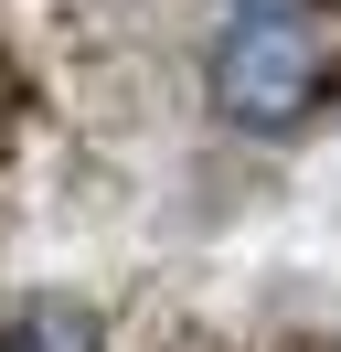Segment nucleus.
<instances>
[{
	"label": "nucleus",
	"mask_w": 341,
	"mask_h": 352,
	"mask_svg": "<svg viewBox=\"0 0 341 352\" xmlns=\"http://www.w3.org/2000/svg\"><path fill=\"white\" fill-rule=\"evenodd\" d=\"M0 352H96V331L75 309H21V320H0Z\"/></svg>",
	"instance_id": "2"
},
{
	"label": "nucleus",
	"mask_w": 341,
	"mask_h": 352,
	"mask_svg": "<svg viewBox=\"0 0 341 352\" xmlns=\"http://www.w3.org/2000/svg\"><path fill=\"white\" fill-rule=\"evenodd\" d=\"M203 96H213V118L224 129H298L309 118V96H320V43H309V22L298 11H234L224 32H213V54H203Z\"/></svg>",
	"instance_id": "1"
},
{
	"label": "nucleus",
	"mask_w": 341,
	"mask_h": 352,
	"mask_svg": "<svg viewBox=\"0 0 341 352\" xmlns=\"http://www.w3.org/2000/svg\"><path fill=\"white\" fill-rule=\"evenodd\" d=\"M224 11H298V0H224Z\"/></svg>",
	"instance_id": "3"
}]
</instances>
